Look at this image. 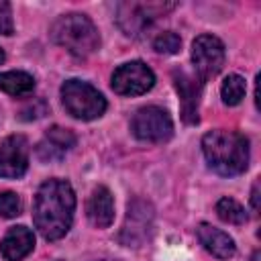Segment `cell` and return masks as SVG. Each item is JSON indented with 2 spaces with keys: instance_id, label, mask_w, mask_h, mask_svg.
Masks as SVG:
<instances>
[{
  "instance_id": "1",
  "label": "cell",
  "mask_w": 261,
  "mask_h": 261,
  "mask_svg": "<svg viewBox=\"0 0 261 261\" xmlns=\"http://www.w3.org/2000/svg\"><path fill=\"white\" fill-rule=\"evenodd\" d=\"M73 210L75 194L65 179H47L45 184H41L35 196L33 220L47 241L65 237L73 220Z\"/></svg>"
},
{
  "instance_id": "2",
  "label": "cell",
  "mask_w": 261,
  "mask_h": 261,
  "mask_svg": "<svg viewBox=\"0 0 261 261\" xmlns=\"http://www.w3.org/2000/svg\"><path fill=\"white\" fill-rule=\"evenodd\" d=\"M208 165L220 175H239L249 165V141L234 130H210L202 139Z\"/></svg>"
},
{
  "instance_id": "3",
  "label": "cell",
  "mask_w": 261,
  "mask_h": 261,
  "mask_svg": "<svg viewBox=\"0 0 261 261\" xmlns=\"http://www.w3.org/2000/svg\"><path fill=\"white\" fill-rule=\"evenodd\" d=\"M51 37L57 45L67 49L75 57H88L100 47V35L96 24L86 14H63L51 27Z\"/></svg>"
},
{
  "instance_id": "4",
  "label": "cell",
  "mask_w": 261,
  "mask_h": 261,
  "mask_svg": "<svg viewBox=\"0 0 261 261\" xmlns=\"http://www.w3.org/2000/svg\"><path fill=\"white\" fill-rule=\"evenodd\" d=\"M61 102L65 110L80 120H94L104 114L106 100L104 96L88 82L67 80L61 86Z\"/></svg>"
},
{
  "instance_id": "5",
  "label": "cell",
  "mask_w": 261,
  "mask_h": 261,
  "mask_svg": "<svg viewBox=\"0 0 261 261\" xmlns=\"http://www.w3.org/2000/svg\"><path fill=\"white\" fill-rule=\"evenodd\" d=\"M130 130L139 141L163 143L173 135V122L167 110L159 106L139 108L130 120Z\"/></svg>"
},
{
  "instance_id": "6",
  "label": "cell",
  "mask_w": 261,
  "mask_h": 261,
  "mask_svg": "<svg viewBox=\"0 0 261 261\" xmlns=\"http://www.w3.org/2000/svg\"><path fill=\"white\" fill-rule=\"evenodd\" d=\"M175 4H159V2H122L118 4V24L126 35H139L151 27V22L159 16H165Z\"/></svg>"
},
{
  "instance_id": "7",
  "label": "cell",
  "mask_w": 261,
  "mask_h": 261,
  "mask_svg": "<svg viewBox=\"0 0 261 261\" xmlns=\"http://www.w3.org/2000/svg\"><path fill=\"white\" fill-rule=\"evenodd\" d=\"M155 86V73L143 61H128L114 69L112 90L120 96H141Z\"/></svg>"
},
{
  "instance_id": "8",
  "label": "cell",
  "mask_w": 261,
  "mask_h": 261,
  "mask_svg": "<svg viewBox=\"0 0 261 261\" xmlns=\"http://www.w3.org/2000/svg\"><path fill=\"white\" fill-rule=\"evenodd\" d=\"M192 61L198 77L210 80L224 65V45L214 35H200L192 43Z\"/></svg>"
},
{
  "instance_id": "9",
  "label": "cell",
  "mask_w": 261,
  "mask_h": 261,
  "mask_svg": "<svg viewBox=\"0 0 261 261\" xmlns=\"http://www.w3.org/2000/svg\"><path fill=\"white\" fill-rule=\"evenodd\" d=\"M29 167V141L22 135H10L0 143V177H22Z\"/></svg>"
},
{
  "instance_id": "10",
  "label": "cell",
  "mask_w": 261,
  "mask_h": 261,
  "mask_svg": "<svg viewBox=\"0 0 261 261\" xmlns=\"http://www.w3.org/2000/svg\"><path fill=\"white\" fill-rule=\"evenodd\" d=\"M173 84L181 98V118L188 124L198 122V104L202 94V80L186 73L184 69H173Z\"/></svg>"
},
{
  "instance_id": "11",
  "label": "cell",
  "mask_w": 261,
  "mask_h": 261,
  "mask_svg": "<svg viewBox=\"0 0 261 261\" xmlns=\"http://www.w3.org/2000/svg\"><path fill=\"white\" fill-rule=\"evenodd\" d=\"M35 247V234L27 226H12L2 243H0V253L6 261H20L24 259Z\"/></svg>"
},
{
  "instance_id": "12",
  "label": "cell",
  "mask_w": 261,
  "mask_h": 261,
  "mask_svg": "<svg viewBox=\"0 0 261 261\" xmlns=\"http://www.w3.org/2000/svg\"><path fill=\"white\" fill-rule=\"evenodd\" d=\"M86 210H88V218L94 226H98V228L110 226L114 220V200H112L110 190L104 186L94 188Z\"/></svg>"
},
{
  "instance_id": "13",
  "label": "cell",
  "mask_w": 261,
  "mask_h": 261,
  "mask_svg": "<svg viewBox=\"0 0 261 261\" xmlns=\"http://www.w3.org/2000/svg\"><path fill=\"white\" fill-rule=\"evenodd\" d=\"M198 239L204 245V249L208 253H212L218 259H230L234 255V241L220 228L212 226V224H200L198 226Z\"/></svg>"
},
{
  "instance_id": "14",
  "label": "cell",
  "mask_w": 261,
  "mask_h": 261,
  "mask_svg": "<svg viewBox=\"0 0 261 261\" xmlns=\"http://www.w3.org/2000/svg\"><path fill=\"white\" fill-rule=\"evenodd\" d=\"M35 88V80L27 71H2L0 73V90L10 96H27Z\"/></svg>"
},
{
  "instance_id": "15",
  "label": "cell",
  "mask_w": 261,
  "mask_h": 261,
  "mask_svg": "<svg viewBox=\"0 0 261 261\" xmlns=\"http://www.w3.org/2000/svg\"><path fill=\"white\" fill-rule=\"evenodd\" d=\"M216 214H218L220 220H224L228 224H243V222H247L245 208L237 200H232V198H220L216 202Z\"/></svg>"
},
{
  "instance_id": "16",
  "label": "cell",
  "mask_w": 261,
  "mask_h": 261,
  "mask_svg": "<svg viewBox=\"0 0 261 261\" xmlns=\"http://www.w3.org/2000/svg\"><path fill=\"white\" fill-rule=\"evenodd\" d=\"M245 90H247V86H245V80L241 75H237V73L226 75L224 82H222V88H220V94H222L224 104L237 106L245 98Z\"/></svg>"
},
{
  "instance_id": "17",
  "label": "cell",
  "mask_w": 261,
  "mask_h": 261,
  "mask_svg": "<svg viewBox=\"0 0 261 261\" xmlns=\"http://www.w3.org/2000/svg\"><path fill=\"white\" fill-rule=\"evenodd\" d=\"M45 139L53 145V147H57L59 151H69L73 145H75V135L71 133V130H67V128H61V126H51L49 130H47V135H45Z\"/></svg>"
},
{
  "instance_id": "18",
  "label": "cell",
  "mask_w": 261,
  "mask_h": 261,
  "mask_svg": "<svg viewBox=\"0 0 261 261\" xmlns=\"http://www.w3.org/2000/svg\"><path fill=\"white\" fill-rule=\"evenodd\" d=\"M153 47H155L157 53L173 55V53L179 51V47H181V39H179L177 33H173V31H165V33H161V35L155 37Z\"/></svg>"
},
{
  "instance_id": "19",
  "label": "cell",
  "mask_w": 261,
  "mask_h": 261,
  "mask_svg": "<svg viewBox=\"0 0 261 261\" xmlns=\"http://www.w3.org/2000/svg\"><path fill=\"white\" fill-rule=\"evenodd\" d=\"M22 202L14 192H2L0 194V216L4 218H14L20 214Z\"/></svg>"
},
{
  "instance_id": "20",
  "label": "cell",
  "mask_w": 261,
  "mask_h": 261,
  "mask_svg": "<svg viewBox=\"0 0 261 261\" xmlns=\"http://www.w3.org/2000/svg\"><path fill=\"white\" fill-rule=\"evenodd\" d=\"M43 114H47V104H45V100H33V104L29 102V104L20 110V118H22V120L41 118Z\"/></svg>"
},
{
  "instance_id": "21",
  "label": "cell",
  "mask_w": 261,
  "mask_h": 261,
  "mask_svg": "<svg viewBox=\"0 0 261 261\" xmlns=\"http://www.w3.org/2000/svg\"><path fill=\"white\" fill-rule=\"evenodd\" d=\"M12 8L6 0H0V35H12Z\"/></svg>"
},
{
  "instance_id": "22",
  "label": "cell",
  "mask_w": 261,
  "mask_h": 261,
  "mask_svg": "<svg viewBox=\"0 0 261 261\" xmlns=\"http://www.w3.org/2000/svg\"><path fill=\"white\" fill-rule=\"evenodd\" d=\"M251 204H253V210L255 214L259 212V181L253 184V190H251Z\"/></svg>"
},
{
  "instance_id": "23",
  "label": "cell",
  "mask_w": 261,
  "mask_h": 261,
  "mask_svg": "<svg viewBox=\"0 0 261 261\" xmlns=\"http://www.w3.org/2000/svg\"><path fill=\"white\" fill-rule=\"evenodd\" d=\"M251 261H259V251H255V253H253V257H251Z\"/></svg>"
},
{
  "instance_id": "24",
  "label": "cell",
  "mask_w": 261,
  "mask_h": 261,
  "mask_svg": "<svg viewBox=\"0 0 261 261\" xmlns=\"http://www.w3.org/2000/svg\"><path fill=\"white\" fill-rule=\"evenodd\" d=\"M4 59H6V55H4V51H2V49H0V65H2V63H4Z\"/></svg>"
},
{
  "instance_id": "25",
  "label": "cell",
  "mask_w": 261,
  "mask_h": 261,
  "mask_svg": "<svg viewBox=\"0 0 261 261\" xmlns=\"http://www.w3.org/2000/svg\"><path fill=\"white\" fill-rule=\"evenodd\" d=\"M100 261H112V259H100Z\"/></svg>"
}]
</instances>
